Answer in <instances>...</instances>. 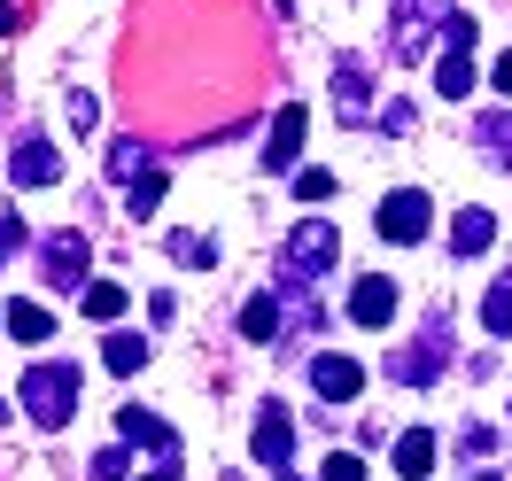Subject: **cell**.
Instances as JSON below:
<instances>
[{
  "instance_id": "1",
  "label": "cell",
  "mask_w": 512,
  "mask_h": 481,
  "mask_svg": "<svg viewBox=\"0 0 512 481\" xmlns=\"http://www.w3.org/2000/svg\"><path fill=\"white\" fill-rule=\"evenodd\" d=\"M16 404L39 427H70V412H78V365H32L24 388H16Z\"/></svg>"
},
{
  "instance_id": "2",
  "label": "cell",
  "mask_w": 512,
  "mask_h": 481,
  "mask_svg": "<svg viewBox=\"0 0 512 481\" xmlns=\"http://www.w3.org/2000/svg\"><path fill=\"white\" fill-rule=\"evenodd\" d=\"M334 257H342V233H334V218H303V225L288 233V257H280V272L311 288V280H326V272H334Z\"/></svg>"
},
{
  "instance_id": "3",
  "label": "cell",
  "mask_w": 512,
  "mask_h": 481,
  "mask_svg": "<svg viewBox=\"0 0 512 481\" xmlns=\"http://www.w3.org/2000/svg\"><path fill=\"white\" fill-rule=\"evenodd\" d=\"M443 24H450V0H396V32H388L396 63H419L443 39Z\"/></svg>"
},
{
  "instance_id": "4",
  "label": "cell",
  "mask_w": 512,
  "mask_h": 481,
  "mask_svg": "<svg viewBox=\"0 0 512 481\" xmlns=\"http://www.w3.org/2000/svg\"><path fill=\"white\" fill-rule=\"evenodd\" d=\"M450 365V319H427L419 326V342L412 350H396L388 357V381H404V388H427L435 373Z\"/></svg>"
},
{
  "instance_id": "5",
  "label": "cell",
  "mask_w": 512,
  "mask_h": 481,
  "mask_svg": "<svg viewBox=\"0 0 512 481\" xmlns=\"http://www.w3.org/2000/svg\"><path fill=\"white\" fill-rule=\"evenodd\" d=\"M334 117L342 125H373V70L357 55H334Z\"/></svg>"
},
{
  "instance_id": "6",
  "label": "cell",
  "mask_w": 512,
  "mask_h": 481,
  "mask_svg": "<svg viewBox=\"0 0 512 481\" xmlns=\"http://www.w3.org/2000/svg\"><path fill=\"white\" fill-rule=\"evenodd\" d=\"M55 179H63V156H55L39 132H24V140H16V156H8V187L24 194V187H55Z\"/></svg>"
},
{
  "instance_id": "7",
  "label": "cell",
  "mask_w": 512,
  "mask_h": 481,
  "mask_svg": "<svg viewBox=\"0 0 512 481\" xmlns=\"http://www.w3.org/2000/svg\"><path fill=\"white\" fill-rule=\"evenodd\" d=\"M249 450H256V466H272V474H280V466L295 458V419L280 412V404H264L256 427H249Z\"/></svg>"
},
{
  "instance_id": "8",
  "label": "cell",
  "mask_w": 512,
  "mask_h": 481,
  "mask_svg": "<svg viewBox=\"0 0 512 481\" xmlns=\"http://www.w3.org/2000/svg\"><path fill=\"white\" fill-rule=\"evenodd\" d=\"M427 218H435V202H427L419 187H404V194H388V202H381V233H388V241H404V249L427 241Z\"/></svg>"
},
{
  "instance_id": "9",
  "label": "cell",
  "mask_w": 512,
  "mask_h": 481,
  "mask_svg": "<svg viewBox=\"0 0 512 481\" xmlns=\"http://www.w3.org/2000/svg\"><path fill=\"white\" fill-rule=\"evenodd\" d=\"M86 257H94V249H86L78 225L55 233V241H47V288H86Z\"/></svg>"
},
{
  "instance_id": "10",
  "label": "cell",
  "mask_w": 512,
  "mask_h": 481,
  "mask_svg": "<svg viewBox=\"0 0 512 481\" xmlns=\"http://www.w3.org/2000/svg\"><path fill=\"white\" fill-rule=\"evenodd\" d=\"M311 388H319L326 404H350L357 388H365V365H357V357H334V350H326V357H311Z\"/></svg>"
},
{
  "instance_id": "11",
  "label": "cell",
  "mask_w": 512,
  "mask_h": 481,
  "mask_svg": "<svg viewBox=\"0 0 512 481\" xmlns=\"http://www.w3.org/2000/svg\"><path fill=\"white\" fill-rule=\"evenodd\" d=\"M303 125H311V109H303V101H288V109L272 117V140H264V163H272V171H288V163L303 156Z\"/></svg>"
},
{
  "instance_id": "12",
  "label": "cell",
  "mask_w": 512,
  "mask_h": 481,
  "mask_svg": "<svg viewBox=\"0 0 512 481\" xmlns=\"http://www.w3.org/2000/svg\"><path fill=\"white\" fill-rule=\"evenodd\" d=\"M350 319L357 326H388L396 319V280H357L350 288Z\"/></svg>"
},
{
  "instance_id": "13",
  "label": "cell",
  "mask_w": 512,
  "mask_h": 481,
  "mask_svg": "<svg viewBox=\"0 0 512 481\" xmlns=\"http://www.w3.org/2000/svg\"><path fill=\"white\" fill-rule=\"evenodd\" d=\"M489 241H497V218H489V210H458V218H450V257H481V249H489Z\"/></svg>"
},
{
  "instance_id": "14",
  "label": "cell",
  "mask_w": 512,
  "mask_h": 481,
  "mask_svg": "<svg viewBox=\"0 0 512 481\" xmlns=\"http://www.w3.org/2000/svg\"><path fill=\"white\" fill-rule=\"evenodd\" d=\"M117 435H125V443H148V450H163V458L179 450V435H171V427H163L156 412H140V404H125V412H117Z\"/></svg>"
},
{
  "instance_id": "15",
  "label": "cell",
  "mask_w": 512,
  "mask_h": 481,
  "mask_svg": "<svg viewBox=\"0 0 512 481\" xmlns=\"http://www.w3.org/2000/svg\"><path fill=\"white\" fill-rule=\"evenodd\" d=\"M396 474H404V481H427V474H435V435H427V427L396 435Z\"/></svg>"
},
{
  "instance_id": "16",
  "label": "cell",
  "mask_w": 512,
  "mask_h": 481,
  "mask_svg": "<svg viewBox=\"0 0 512 481\" xmlns=\"http://www.w3.org/2000/svg\"><path fill=\"white\" fill-rule=\"evenodd\" d=\"M474 148H489V163H512V109L474 117Z\"/></svg>"
},
{
  "instance_id": "17",
  "label": "cell",
  "mask_w": 512,
  "mask_h": 481,
  "mask_svg": "<svg viewBox=\"0 0 512 481\" xmlns=\"http://www.w3.org/2000/svg\"><path fill=\"white\" fill-rule=\"evenodd\" d=\"M435 86H443L450 101L474 94V47H443V63H435Z\"/></svg>"
},
{
  "instance_id": "18",
  "label": "cell",
  "mask_w": 512,
  "mask_h": 481,
  "mask_svg": "<svg viewBox=\"0 0 512 481\" xmlns=\"http://www.w3.org/2000/svg\"><path fill=\"white\" fill-rule=\"evenodd\" d=\"M8 334H16V342H47V334H55V311H47V303H8Z\"/></svg>"
},
{
  "instance_id": "19",
  "label": "cell",
  "mask_w": 512,
  "mask_h": 481,
  "mask_svg": "<svg viewBox=\"0 0 512 481\" xmlns=\"http://www.w3.org/2000/svg\"><path fill=\"white\" fill-rule=\"evenodd\" d=\"M171 264H187V272H218V241H210V233H171Z\"/></svg>"
},
{
  "instance_id": "20",
  "label": "cell",
  "mask_w": 512,
  "mask_h": 481,
  "mask_svg": "<svg viewBox=\"0 0 512 481\" xmlns=\"http://www.w3.org/2000/svg\"><path fill=\"white\" fill-rule=\"evenodd\" d=\"M241 334H249V342H280V303H272V295H249V303H241Z\"/></svg>"
},
{
  "instance_id": "21",
  "label": "cell",
  "mask_w": 512,
  "mask_h": 481,
  "mask_svg": "<svg viewBox=\"0 0 512 481\" xmlns=\"http://www.w3.org/2000/svg\"><path fill=\"white\" fill-rule=\"evenodd\" d=\"M101 365H109V373H140V365H148V342H140V334H109V342H101Z\"/></svg>"
},
{
  "instance_id": "22",
  "label": "cell",
  "mask_w": 512,
  "mask_h": 481,
  "mask_svg": "<svg viewBox=\"0 0 512 481\" xmlns=\"http://www.w3.org/2000/svg\"><path fill=\"white\" fill-rule=\"evenodd\" d=\"M481 326H489V334H512V272H505V280H489V295H481Z\"/></svg>"
},
{
  "instance_id": "23",
  "label": "cell",
  "mask_w": 512,
  "mask_h": 481,
  "mask_svg": "<svg viewBox=\"0 0 512 481\" xmlns=\"http://www.w3.org/2000/svg\"><path fill=\"white\" fill-rule=\"evenodd\" d=\"M78 295H86V319H101V326L125 319V288L117 280H94V288H78Z\"/></svg>"
},
{
  "instance_id": "24",
  "label": "cell",
  "mask_w": 512,
  "mask_h": 481,
  "mask_svg": "<svg viewBox=\"0 0 512 481\" xmlns=\"http://www.w3.org/2000/svg\"><path fill=\"white\" fill-rule=\"evenodd\" d=\"M156 202H163V171H140L132 179V218H156Z\"/></svg>"
},
{
  "instance_id": "25",
  "label": "cell",
  "mask_w": 512,
  "mask_h": 481,
  "mask_svg": "<svg viewBox=\"0 0 512 481\" xmlns=\"http://www.w3.org/2000/svg\"><path fill=\"white\" fill-rule=\"evenodd\" d=\"M109 171H117V179H140V171H148V148H140V140H117V148H109Z\"/></svg>"
},
{
  "instance_id": "26",
  "label": "cell",
  "mask_w": 512,
  "mask_h": 481,
  "mask_svg": "<svg viewBox=\"0 0 512 481\" xmlns=\"http://www.w3.org/2000/svg\"><path fill=\"white\" fill-rule=\"evenodd\" d=\"M326 194H334V171H319V163L295 171V202H326Z\"/></svg>"
},
{
  "instance_id": "27",
  "label": "cell",
  "mask_w": 512,
  "mask_h": 481,
  "mask_svg": "<svg viewBox=\"0 0 512 481\" xmlns=\"http://www.w3.org/2000/svg\"><path fill=\"white\" fill-rule=\"evenodd\" d=\"M319 481H365V458H357V450H334L319 466Z\"/></svg>"
},
{
  "instance_id": "28",
  "label": "cell",
  "mask_w": 512,
  "mask_h": 481,
  "mask_svg": "<svg viewBox=\"0 0 512 481\" xmlns=\"http://www.w3.org/2000/svg\"><path fill=\"white\" fill-rule=\"evenodd\" d=\"M132 474V458H125V443H109V450H94V481H125Z\"/></svg>"
},
{
  "instance_id": "29",
  "label": "cell",
  "mask_w": 512,
  "mask_h": 481,
  "mask_svg": "<svg viewBox=\"0 0 512 481\" xmlns=\"http://www.w3.org/2000/svg\"><path fill=\"white\" fill-rule=\"evenodd\" d=\"M373 125H381V132H412V101H388V109H373Z\"/></svg>"
},
{
  "instance_id": "30",
  "label": "cell",
  "mask_w": 512,
  "mask_h": 481,
  "mask_svg": "<svg viewBox=\"0 0 512 481\" xmlns=\"http://www.w3.org/2000/svg\"><path fill=\"white\" fill-rule=\"evenodd\" d=\"M94 117H101V101H94V94H70V125L94 132Z\"/></svg>"
},
{
  "instance_id": "31",
  "label": "cell",
  "mask_w": 512,
  "mask_h": 481,
  "mask_svg": "<svg viewBox=\"0 0 512 481\" xmlns=\"http://www.w3.org/2000/svg\"><path fill=\"white\" fill-rule=\"evenodd\" d=\"M16 249H24V218H0V264L16 257Z\"/></svg>"
},
{
  "instance_id": "32",
  "label": "cell",
  "mask_w": 512,
  "mask_h": 481,
  "mask_svg": "<svg viewBox=\"0 0 512 481\" xmlns=\"http://www.w3.org/2000/svg\"><path fill=\"white\" fill-rule=\"evenodd\" d=\"M0 32H24V0H0Z\"/></svg>"
},
{
  "instance_id": "33",
  "label": "cell",
  "mask_w": 512,
  "mask_h": 481,
  "mask_svg": "<svg viewBox=\"0 0 512 481\" xmlns=\"http://www.w3.org/2000/svg\"><path fill=\"white\" fill-rule=\"evenodd\" d=\"M489 78H497V94H512V55H497V70H489Z\"/></svg>"
},
{
  "instance_id": "34",
  "label": "cell",
  "mask_w": 512,
  "mask_h": 481,
  "mask_svg": "<svg viewBox=\"0 0 512 481\" xmlns=\"http://www.w3.org/2000/svg\"><path fill=\"white\" fill-rule=\"evenodd\" d=\"M140 481H179V466H156V474H140Z\"/></svg>"
},
{
  "instance_id": "35",
  "label": "cell",
  "mask_w": 512,
  "mask_h": 481,
  "mask_svg": "<svg viewBox=\"0 0 512 481\" xmlns=\"http://www.w3.org/2000/svg\"><path fill=\"white\" fill-rule=\"evenodd\" d=\"M474 481H505V474H474Z\"/></svg>"
},
{
  "instance_id": "36",
  "label": "cell",
  "mask_w": 512,
  "mask_h": 481,
  "mask_svg": "<svg viewBox=\"0 0 512 481\" xmlns=\"http://www.w3.org/2000/svg\"><path fill=\"white\" fill-rule=\"evenodd\" d=\"M0 419H8V396H0Z\"/></svg>"
},
{
  "instance_id": "37",
  "label": "cell",
  "mask_w": 512,
  "mask_h": 481,
  "mask_svg": "<svg viewBox=\"0 0 512 481\" xmlns=\"http://www.w3.org/2000/svg\"><path fill=\"white\" fill-rule=\"evenodd\" d=\"M272 481H295V474H272Z\"/></svg>"
}]
</instances>
